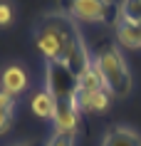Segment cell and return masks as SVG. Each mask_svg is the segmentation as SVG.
I'll use <instances>...</instances> for the list:
<instances>
[{
	"mask_svg": "<svg viewBox=\"0 0 141 146\" xmlns=\"http://www.w3.org/2000/svg\"><path fill=\"white\" fill-rule=\"evenodd\" d=\"M79 35L77 20H72L67 13H50L35 25L32 40L40 54L47 62H60L64 50L72 45V40Z\"/></svg>",
	"mask_w": 141,
	"mask_h": 146,
	"instance_id": "1",
	"label": "cell"
},
{
	"mask_svg": "<svg viewBox=\"0 0 141 146\" xmlns=\"http://www.w3.org/2000/svg\"><path fill=\"white\" fill-rule=\"evenodd\" d=\"M94 64L102 72L104 84L111 92L114 99H124L129 97L134 89V74L129 69V62H126L124 52L117 42H104L94 50Z\"/></svg>",
	"mask_w": 141,
	"mask_h": 146,
	"instance_id": "2",
	"label": "cell"
},
{
	"mask_svg": "<svg viewBox=\"0 0 141 146\" xmlns=\"http://www.w3.org/2000/svg\"><path fill=\"white\" fill-rule=\"evenodd\" d=\"M67 15L87 25H117L119 3L114 0H67Z\"/></svg>",
	"mask_w": 141,
	"mask_h": 146,
	"instance_id": "3",
	"label": "cell"
},
{
	"mask_svg": "<svg viewBox=\"0 0 141 146\" xmlns=\"http://www.w3.org/2000/svg\"><path fill=\"white\" fill-rule=\"evenodd\" d=\"M45 89L55 97V102L74 99L77 97V74L67 64H62V62H47V67H45Z\"/></svg>",
	"mask_w": 141,
	"mask_h": 146,
	"instance_id": "4",
	"label": "cell"
},
{
	"mask_svg": "<svg viewBox=\"0 0 141 146\" xmlns=\"http://www.w3.org/2000/svg\"><path fill=\"white\" fill-rule=\"evenodd\" d=\"M52 124H55L57 134H72V136H77L79 126H82V109L77 104V97L57 102V111H55Z\"/></svg>",
	"mask_w": 141,
	"mask_h": 146,
	"instance_id": "5",
	"label": "cell"
},
{
	"mask_svg": "<svg viewBox=\"0 0 141 146\" xmlns=\"http://www.w3.org/2000/svg\"><path fill=\"white\" fill-rule=\"evenodd\" d=\"M60 62H62V64H67V67L77 74V77L94 62V54H92V50H89V45H87V40H84V35H82V32L72 40V45L64 50V54H62V60H60Z\"/></svg>",
	"mask_w": 141,
	"mask_h": 146,
	"instance_id": "6",
	"label": "cell"
},
{
	"mask_svg": "<svg viewBox=\"0 0 141 146\" xmlns=\"http://www.w3.org/2000/svg\"><path fill=\"white\" fill-rule=\"evenodd\" d=\"M111 92L109 89H77V104L82 114H102L111 107Z\"/></svg>",
	"mask_w": 141,
	"mask_h": 146,
	"instance_id": "7",
	"label": "cell"
},
{
	"mask_svg": "<svg viewBox=\"0 0 141 146\" xmlns=\"http://www.w3.org/2000/svg\"><path fill=\"white\" fill-rule=\"evenodd\" d=\"M27 84H30V77H27L23 64H8L0 72V87L13 97H20L27 89Z\"/></svg>",
	"mask_w": 141,
	"mask_h": 146,
	"instance_id": "8",
	"label": "cell"
},
{
	"mask_svg": "<svg viewBox=\"0 0 141 146\" xmlns=\"http://www.w3.org/2000/svg\"><path fill=\"white\" fill-rule=\"evenodd\" d=\"M102 146H141V134L131 126H111L104 134Z\"/></svg>",
	"mask_w": 141,
	"mask_h": 146,
	"instance_id": "9",
	"label": "cell"
},
{
	"mask_svg": "<svg viewBox=\"0 0 141 146\" xmlns=\"http://www.w3.org/2000/svg\"><path fill=\"white\" fill-rule=\"evenodd\" d=\"M30 109H32V114L37 116V119L52 121L55 119V111H57V102L47 89H37V92L32 94V99H30Z\"/></svg>",
	"mask_w": 141,
	"mask_h": 146,
	"instance_id": "10",
	"label": "cell"
},
{
	"mask_svg": "<svg viewBox=\"0 0 141 146\" xmlns=\"http://www.w3.org/2000/svg\"><path fill=\"white\" fill-rule=\"evenodd\" d=\"M114 40H117V45H119V47L141 50V25L117 23V25H114Z\"/></svg>",
	"mask_w": 141,
	"mask_h": 146,
	"instance_id": "11",
	"label": "cell"
},
{
	"mask_svg": "<svg viewBox=\"0 0 141 146\" xmlns=\"http://www.w3.org/2000/svg\"><path fill=\"white\" fill-rule=\"evenodd\" d=\"M77 89H107L102 72L97 69V64H94V62L77 77Z\"/></svg>",
	"mask_w": 141,
	"mask_h": 146,
	"instance_id": "12",
	"label": "cell"
},
{
	"mask_svg": "<svg viewBox=\"0 0 141 146\" xmlns=\"http://www.w3.org/2000/svg\"><path fill=\"white\" fill-rule=\"evenodd\" d=\"M117 23L141 25V0H121V3H119V17H117Z\"/></svg>",
	"mask_w": 141,
	"mask_h": 146,
	"instance_id": "13",
	"label": "cell"
},
{
	"mask_svg": "<svg viewBox=\"0 0 141 146\" xmlns=\"http://www.w3.org/2000/svg\"><path fill=\"white\" fill-rule=\"evenodd\" d=\"M15 20V5L10 0H0V27H10Z\"/></svg>",
	"mask_w": 141,
	"mask_h": 146,
	"instance_id": "14",
	"label": "cell"
},
{
	"mask_svg": "<svg viewBox=\"0 0 141 146\" xmlns=\"http://www.w3.org/2000/svg\"><path fill=\"white\" fill-rule=\"evenodd\" d=\"M15 111L17 109H0V136L5 131H10V126L15 121Z\"/></svg>",
	"mask_w": 141,
	"mask_h": 146,
	"instance_id": "15",
	"label": "cell"
},
{
	"mask_svg": "<svg viewBox=\"0 0 141 146\" xmlns=\"http://www.w3.org/2000/svg\"><path fill=\"white\" fill-rule=\"evenodd\" d=\"M74 141H77V136H72V134H52L50 136V141H47V146H74Z\"/></svg>",
	"mask_w": 141,
	"mask_h": 146,
	"instance_id": "16",
	"label": "cell"
},
{
	"mask_svg": "<svg viewBox=\"0 0 141 146\" xmlns=\"http://www.w3.org/2000/svg\"><path fill=\"white\" fill-rule=\"evenodd\" d=\"M0 109H17V97L8 94L3 87H0Z\"/></svg>",
	"mask_w": 141,
	"mask_h": 146,
	"instance_id": "17",
	"label": "cell"
},
{
	"mask_svg": "<svg viewBox=\"0 0 141 146\" xmlns=\"http://www.w3.org/2000/svg\"><path fill=\"white\" fill-rule=\"evenodd\" d=\"M20 146H27V144H20Z\"/></svg>",
	"mask_w": 141,
	"mask_h": 146,
	"instance_id": "18",
	"label": "cell"
}]
</instances>
